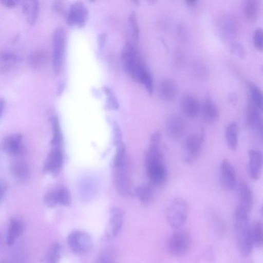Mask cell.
Instances as JSON below:
<instances>
[{"mask_svg":"<svg viewBox=\"0 0 263 263\" xmlns=\"http://www.w3.org/2000/svg\"><path fill=\"white\" fill-rule=\"evenodd\" d=\"M122 61L126 72L132 78L142 83L151 94L153 91L152 76L141 61L136 49L129 43L123 49Z\"/></svg>","mask_w":263,"mask_h":263,"instance_id":"1","label":"cell"},{"mask_svg":"<svg viewBox=\"0 0 263 263\" xmlns=\"http://www.w3.org/2000/svg\"><path fill=\"white\" fill-rule=\"evenodd\" d=\"M147 176L152 184L163 185L167 179V170L164 164L160 143L149 142L145 156Z\"/></svg>","mask_w":263,"mask_h":263,"instance_id":"2","label":"cell"},{"mask_svg":"<svg viewBox=\"0 0 263 263\" xmlns=\"http://www.w3.org/2000/svg\"><path fill=\"white\" fill-rule=\"evenodd\" d=\"M249 214V213L237 207L234 217L237 246L240 253L245 256L251 254L254 247Z\"/></svg>","mask_w":263,"mask_h":263,"instance_id":"3","label":"cell"},{"mask_svg":"<svg viewBox=\"0 0 263 263\" xmlns=\"http://www.w3.org/2000/svg\"><path fill=\"white\" fill-rule=\"evenodd\" d=\"M189 213L186 202L181 198L172 200L165 209V216L168 224L172 228L180 229L185 223Z\"/></svg>","mask_w":263,"mask_h":263,"instance_id":"4","label":"cell"},{"mask_svg":"<svg viewBox=\"0 0 263 263\" xmlns=\"http://www.w3.org/2000/svg\"><path fill=\"white\" fill-rule=\"evenodd\" d=\"M66 40V36L64 29L62 27L56 28L52 35L51 57L53 70L56 75L61 73L63 68Z\"/></svg>","mask_w":263,"mask_h":263,"instance_id":"5","label":"cell"},{"mask_svg":"<svg viewBox=\"0 0 263 263\" xmlns=\"http://www.w3.org/2000/svg\"><path fill=\"white\" fill-rule=\"evenodd\" d=\"M192 238L189 232L179 229L169 237L167 248L170 254L180 257L186 254L191 246Z\"/></svg>","mask_w":263,"mask_h":263,"instance_id":"6","label":"cell"},{"mask_svg":"<svg viewBox=\"0 0 263 263\" xmlns=\"http://www.w3.org/2000/svg\"><path fill=\"white\" fill-rule=\"evenodd\" d=\"M204 131L190 134L185 139L184 145V159L187 162L196 160L200 155L204 142Z\"/></svg>","mask_w":263,"mask_h":263,"instance_id":"7","label":"cell"},{"mask_svg":"<svg viewBox=\"0 0 263 263\" xmlns=\"http://www.w3.org/2000/svg\"><path fill=\"white\" fill-rule=\"evenodd\" d=\"M114 168V182L116 190L122 196H129L131 194V184L127 158Z\"/></svg>","mask_w":263,"mask_h":263,"instance_id":"8","label":"cell"},{"mask_svg":"<svg viewBox=\"0 0 263 263\" xmlns=\"http://www.w3.org/2000/svg\"><path fill=\"white\" fill-rule=\"evenodd\" d=\"M67 243L70 250L77 254L87 253L92 247L91 237L88 233L81 230L71 232L67 237Z\"/></svg>","mask_w":263,"mask_h":263,"instance_id":"9","label":"cell"},{"mask_svg":"<svg viewBox=\"0 0 263 263\" xmlns=\"http://www.w3.org/2000/svg\"><path fill=\"white\" fill-rule=\"evenodd\" d=\"M219 180L223 189L226 191L233 190L236 186V175L235 169L231 163L227 159H223L219 169Z\"/></svg>","mask_w":263,"mask_h":263,"instance_id":"10","label":"cell"},{"mask_svg":"<svg viewBox=\"0 0 263 263\" xmlns=\"http://www.w3.org/2000/svg\"><path fill=\"white\" fill-rule=\"evenodd\" d=\"M88 11L84 4L81 2L72 4L68 12L66 22L70 26L82 27L86 22Z\"/></svg>","mask_w":263,"mask_h":263,"instance_id":"11","label":"cell"},{"mask_svg":"<svg viewBox=\"0 0 263 263\" xmlns=\"http://www.w3.org/2000/svg\"><path fill=\"white\" fill-rule=\"evenodd\" d=\"M187 124L181 116L173 114L167 119L165 129L167 136L173 140L181 138L185 132Z\"/></svg>","mask_w":263,"mask_h":263,"instance_id":"12","label":"cell"},{"mask_svg":"<svg viewBox=\"0 0 263 263\" xmlns=\"http://www.w3.org/2000/svg\"><path fill=\"white\" fill-rule=\"evenodd\" d=\"M124 220V212L118 207L112 208L110 217L104 233V237L110 239L115 237L120 232Z\"/></svg>","mask_w":263,"mask_h":263,"instance_id":"13","label":"cell"},{"mask_svg":"<svg viewBox=\"0 0 263 263\" xmlns=\"http://www.w3.org/2000/svg\"><path fill=\"white\" fill-rule=\"evenodd\" d=\"M63 163L62 147H52L46 159L44 171L54 176L60 172Z\"/></svg>","mask_w":263,"mask_h":263,"instance_id":"14","label":"cell"},{"mask_svg":"<svg viewBox=\"0 0 263 263\" xmlns=\"http://www.w3.org/2000/svg\"><path fill=\"white\" fill-rule=\"evenodd\" d=\"M246 119L248 124L257 132L262 137V122L261 110L249 98L246 110Z\"/></svg>","mask_w":263,"mask_h":263,"instance_id":"15","label":"cell"},{"mask_svg":"<svg viewBox=\"0 0 263 263\" xmlns=\"http://www.w3.org/2000/svg\"><path fill=\"white\" fill-rule=\"evenodd\" d=\"M249 171L250 177L254 180L260 178L262 166V155L260 151L250 149L248 151Z\"/></svg>","mask_w":263,"mask_h":263,"instance_id":"16","label":"cell"},{"mask_svg":"<svg viewBox=\"0 0 263 263\" xmlns=\"http://www.w3.org/2000/svg\"><path fill=\"white\" fill-rule=\"evenodd\" d=\"M200 110L202 119L206 123L213 124L219 118L218 108L209 96L205 98Z\"/></svg>","mask_w":263,"mask_h":263,"instance_id":"17","label":"cell"},{"mask_svg":"<svg viewBox=\"0 0 263 263\" xmlns=\"http://www.w3.org/2000/svg\"><path fill=\"white\" fill-rule=\"evenodd\" d=\"M22 137L20 134H15L6 137L2 142L4 151L9 155L17 156L24 151L22 144Z\"/></svg>","mask_w":263,"mask_h":263,"instance_id":"18","label":"cell"},{"mask_svg":"<svg viewBox=\"0 0 263 263\" xmlns=\"http://www.w3.org/2000/svg\"><path fill=\"white\" fill-rule=\"evenodd\" d=\"M237 208L250 213L253 206V197L251 188L245 182H240L238 186Z\"/></svg>","mask_w":263,"mask_h":263,"instance_id":"19","label":"cell"},{"mask_svg":"<svg viewBox=\"0 0 263 263\" xmlns=\"http://www.w3.org/2000/svg\"><path fill=\"white\" fill-rule=\"evenodd\" d=\"M49 59L48 52L44 49H37L32 51L28 57L29 66L35 70L44 68Z\"/></svg>","mask_w":263,"mask_h":263,"instance_id":"20","label":"cell"},{"mask_svg":"<svg viewBox=\"0 0 263 263\" xmlns=\"http://www.w3.org/2000/svg\"><path fill=\"white\" fill-rule=\"evenodd\" d=\"M182 109L184 115L190 119L197 117L200 111L198 100L194 96L187 95L182 100Z\"/></svg>","mask_w":263,"mask_h":263,"instance_id":"21","label":"cell"},{"mask_svg":"<svg viewBox=\"0 0 263 263\" xmlns=\"http://www.w3.org/2000/svg\"><path fill=\"white\" fill-rule=\"evenodd\" d=\"M40 5L36 0L24 1L22 3L23 12L26 15L28 23L33 25L36 22L40 12Z\"/></svg>","mask_w":263,"mask_h":263,"instance_id":"22","label":"cell"},{"mask_svg":"<svg viewBox=\"0 0 263 263\" xmlns=\"http://www.w3.org/2000/svg\"><path fill=\"white\" fill-rule=\"evenodd\" d=\"M177 93V85L175 81L170 78L165 79L160 83L159 93L160 98L165 101L172 100Z\"/></svg>","mask_w":263,"mask_h":263,"instance_id":"23","label":"cell"},{"mask_svg":"<svg viewBox=\"0 0 263 263\" xmlns=\"http://www.w3.org/2000/svg\"><path fill=\"white\" fill-rule=\"evenodd\" d=\"M225 138L227 144L232 151H235L238 144V126L235 122L229 123L225 129Z\"/></svg>","mask_w":263,"mask_h":263,"instance_id":"24","label":"cell"},{"mask_svg":"<svg viewBox=\"0 0 263 263\" xmlns=\"http://www.w3.org/2000/svg\"><path fill=\"white\" fill-rule=\"evenodd\" d=\"M10 170L13 176L20 182H24L29 178V167L24 161H16L12 162Z\"/></svg>","mask_w":263,"mask_h":263,"instance_id":"25","label":"cell"},{"mask_svg":"<svg viewBox=\"0 0 263 263\" xmlns=\"http://www.w3.org/2000/svg\"><path fill=\"white\" fill-rule=\"evenodd\" d=\"M24 229L23 222L18 219H12L9 223L7 241L9 246L14 243L15 240L22 234Z\"/></svg>","mask_w":263,"mask_h":263,"instance_id":"26","label":"cell"},{"mask_svg":"<svg viewBox=\"0 0 263 263\" xmlns=\"http://www.w3.org/2000/svg\"><path fill=\"white\" fill-rule=\"evenodd\" d=\"M136 195L140 201L145 205L151 204L154 199V193L152 186L144 184L138 186L136 189Z\"/></svg>","mask_w":263,"mask_h":263,"instance_id":"27","label":"cell"},{"mask_svg":"<svg viewBox=\"0 0 263 263\" xmlns=\"http://www.w3.org/2000/svg\"><path fill=\"white\" fill-rule=\"evenodd\" d=\"M50 120L52 128V147H62L63 137L59 120L56 116L51 117Z\"/></svg>","mask_w":263,"mask_h":263,"instance_id":"28","label":"cell"},{"mask_svg":"<svg viewBox=\"0 0 263 263\" xmlns=\"http://www.w3.org/2000/svg\"><path fill=\"white\" fill-rule=\"evenodd\" d=\"M251 234L254 247H261L263 242V232L261 221H256L251 225Z\"/></svg>","mask_w":263,"mask_h":263,"instance_id":"29","label":"cell"},{"mask_svg":"<svg viewBox=\"0 0 263 263\" xmlns=\"http://www.w3.org/2000/svg\"><path fill=\"white\" fill-rule=\"evenodd\" d=\"M259 4L255 0L248 1L244 7V13L247 18L250 21H254L258 15Z\"/></svg>","mask_w":263,"mask_h":263,"instance_id":"30","label":"cell"},{"mask_svg":"<svg viewBox=\"0 0 263 263\" xmlns=\"http://www.w3.org/2000/svg\"><path fill=\"white\" fill-rule=\"evenodd\" d=\"M58 204L68 206L71 202V198L68 189L62 186L53 190Z\"/></svg>","mask_w":263,"mask_h":263,"instance_id":"31","label":"cell"},{"mask_svg":"<svg viewBox=\"0 0 263 263\" xmlns=\"http://www.w3.org/2000/svg\"><path fill=\"white\" fill-rule=\"evenodd\" d=\"M248 87L250 95L249 98L257 107L262 110V96L261 90L257 86L251 83L248 84Z\"/></svg>","mask_w":263,"mask_h":263,"instance_id":"32","label":"cell"},{"mask_svg":"<svg viewBox=\"0 0 263 263\" xmlns=\"http://www.w3.org/2000/svg\"><path fill=\"white\" fill-rule=\"evenodd\" d=\"M95 263H116L115 250L111 247L103 250L98 255Z\"/></svg>","mask_w":263,"mask_h":263,"instance_id":"33","label":"cell"},{"mask_svg":"<svg viewBox=\"0 0 263 263\" xmlns=\"http://www.w3.org/2000/svg\"><path fill=\"white\" fill-rule=\"evenodd\" d=\"M22 60V58L11 50H3L0 51V62L2 63L15 64Z\"/></svg>","mask_w":263,"mask_h":263,"instance_id":"34","label":"cell"},{"mask_svg":"<svg viewBox=\"0 0 263 263\" xmlns=\"http://www.w3.org/2000/svg\"><path fill=\"white\" fill-rule=\"evenodd\" d=\"M103 91L106 96V106L108 108L117 110L119 104L118 100L112 90L107 86H104Z\"/></svg>","mask_w":263,"mask_h":263,"instance_id":"35","label":"cell"},{"mask_svg":"<svg viewBox=\"0 0 263 263\" xmlns=\"http://www.w3.org/2000/svg\"><path fill=\"white\" fill-rule=\"evenodd\" d=\"M60 245L58 242L53 243L50 247L47 257V263H58L60 257Z\"/></svg>","mask_w":263,"mask_h":263,"instance_id":"36","label":"cell"},{"mask_svg":"<svg viewBox=\"0 0 263 263\" xmlns=\"http://www.w3.org/2000/svg\"><path fill=\"white\" fill-rule=\"evenodd\" d=\"M234 20L225 19L222 23L221 30L223 34L227 37H233L236 32V24Z\"/></svg>","mask_w":263,"mask_h":263,"instance_id":"37","label":"cell"},{"mask_svg":"<svg viewBox=\"0 0 263 263\" xmlns=\"http://www.w3.org/2000/svg\"><path fill=\"white\" fill-rule=\"evenodd\" d=\"M128 23L133 36L137 39L139 35V28L135 12H132L129 15Z\"/></svg>","mask_w":263,"mask_h":263,"instance_id":"38","label":"cell"},{"mask_svg":"<svg viewBox=\"0 0 263 263\" xmlns=\"http://www.w3.org/2000/svg\"><path fill=\"white\" fill-rule=\"evenodd\" d=\"M263 42V33L262 29L258 28L254 31L253 35V43L254 47L258 50H262Z\"/></svg>","mask_w":263,"mask_h":263,"instance_id":"39","label":"cell"},{"mask_svg":"<svg viewBox=\"0 0 263 263\" xmlns=\"http://www.w3.org/2000/svg\"><path fill=\"white\" fill-rule=\"evenodd\" d=\"M112 129L114 133V144L117 146L123 144L122 141V133L117 123L114 122V123H112Z\"/></svg>","mask_w":263,"mask_h":263,"instance_id":"40","label":"cell"},{"mask_svg":"<svg viewBox=\"0 0 263 263\" xmlns=\"http://www.w3.org/2000/svg\"><path fill=\"white\" fill-rule=\"evenodd\" d=\"M44 201L46 204L50 208H53L58 204L54 190L48 192L45 195Z\"/></svg>","mask_w":263,"mask_h":263,"instance_id":"41","label":"cell"},{"mask_svg":"<svg viewBox=\"0 0 263 263\" xmlns=\"http://www.w3.org/2000/svg\"><path fill=\"white\" fill-rule=\"evenodd\" d=\"M231 51L240 58H243L245 55V50L242 45L238 42H233L231 44Z\"/></svg>","mask_w":263,"mask_h":263,"instance_id":"42","label":"cell"},{"mask_svg":"<svg viewBox=\"0 0 263 263\" xmlns=\"http://www.w3.org/2000/svg\"><path fill=\"white\" fill-rule=\"evenodd\" d=\"M53 11L58 13H62L63 11V6L61 1H54L52 4Z\"/></svg>","mask_w":263,"mask_h":263,"instance_id":"43","label":"cell"},{"mask_svg":"<svg viewBox=\"0 0 263 263\" xmlns=\"http://www.w3.org/2000/svg\"><path fill=\"white\" fill-rule=\"evenodd\" d=\"M7 190V184L6 182L4 180L0 179V203L5 195Z\"/></svg>","mask_w":263,"mask_h":263,"instance_id":"44","label":"cell"},{"mask_svg":"<svg viewBox=\"0 0 263 263\" xmlns=\"http://www.w3.org/2000/svg\"><path fill=\"white\" fill-rule=\"evenodd\" d=\"M0 3L7 8H13L18 4L19 1L17 0H1Z\"/></svg>","mask_w":263,"mask_h":263,"instance_id":"45","label":"cell"},{"mask_svg":"<svg viewBox=\"0 0 263 263\" xmlns=\"http://www.w3.org/2000/svg\"><path fill=\"white\" fill-rule=\"evenodd\" d=\"M106 36L105 34L103 33V34H100V35L99 36V46L101 48H102L103 47L105 42L106 41Z\"/></svg>","mask_w":263,"mask_h":263,"instance_id":"46","label":"cell"},{"mask_svg":"<svg viewBox=\"0 0 263 263\" xmlns=\"http://www.w3.org/2000/svg\"><path fill=\"white\" fill-rule=\"evenodd\" d=\"M5 105V100L4 98L0 97V118L3 114Z\"/></svg>","mask_w":263,"mask_h":263,"instance_id":"47","label":"cell"},{"mask_svg":"<svg viewBox=\"0 0 263 263\" xmlns=\"http://www.w3.org/2000/svg\"><path fill=\"white\" fill-rule=\"evenodd\" d=\"M63 86H64V84L62 82L59 83L58 87V89H57L58 95H60L61 94V93L63 91Z\"/></svg>","mask_w":263,"mask_h":263,"instance_id":"48","label":"cell"},{"mask_svg":"<svg viewBox=\"0 0 263 263\" xmlns=\"http://www.w3.org/2000/svg\"><path fill=\"white\" fill-rule=\"evenodd\" d=\"M229 100L232 103H236L237 101V97H235L234 95H233L230 97Z\"/></svg>","mask_w":263,"mask_h":263,"instance_id":"49","label":"cell"},{"mask_svg":"<svg viewBox=\"0 0 263 263\" xmlns=\"http://www.w3.org/2000/svg\"><path fill=\"white\" fill-rule=\"evenodd\" d=\"M197 2V1L196 0H187L186 1V3L191 6H193L196 4V3Z\"/></svg>","mask_w":263,"mask_h":263,"instance_id":"50","label":"cell"},{"mask_svg":"<svg viewBox=\"0 0 263 263\" xmlns=\"http://www.w3.org/2000/svg\"><path fill=\"white\" fill-rule=\"evenodd\" d=\"M0 263H5V262L3 261H0Z\"/></svg>","mask_w":263,"mask_h":263,"instance_id":"51","label":"cell"}]
</instances>
